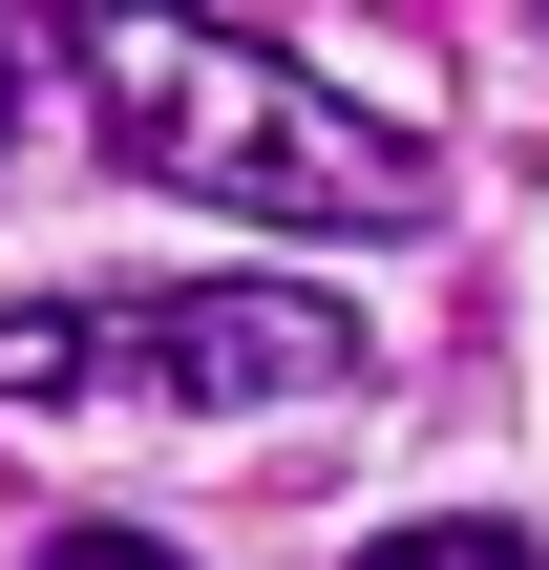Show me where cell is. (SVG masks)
Returning <instances> with one entry per match:
<instances>
[{
	"mask_svg": "<svg viewBox=\"0 0 549 570\" xmlns=\"http://www.w3.org/2000/svg\"><path fill=\"white\" fill-rule=\"evenodd\" d=\"M85 106L148 190L233 212V233H402L423 212V127L360 106L339 63L254 42V21H106L85 42Z\"/></svg>",
	"mask_w": 549,
	"mask_h": 570,
	"instance_id": "6da1fadb",
	"label": "cell"
},
{
	"mask_svg": "<svg viewBox=\"0 0 549 570\" xmlns=\"http://www.w3.org/2000/svg\"><path fill=\"white\" fill-rule=\"evenodd\" d=\"M360 381V296L296 275H169V296H63L0 317V402H339Z\"/></svg>",
	"mask_w": 549,
	"mask_h": 570,
	"instance_id": "7a4b0ae2",
	"label": "cell"
},
{
	"mask_svg": "<svg viewBox=\"0 0 549 570\" xmlns=\"http://www.w3.org/2000/svg\"><path fill=\"white\" fill-rule=\"evenodd\" d=\"M360 570H549V550H529V529H487V508H444V529H381Z\"/></svg>",
	"mask_w": 549,
	"mask_h": 570,
	"instance_id": "3957f363",
	"label": "cell"
},
{
	"mask_svg": "<svg viewBox=\"0 0 549 570\" xmlns=\"http://www.w3.org/2000/svg\"><path fill=\"white\" fill-rule=\"evenodd\" d=\"M21 570H190V550H169V529H42Z\"/></svg>",
	"mask_w": 549,
	"mask_h": 570,
	"instance_id": "277c9868",
	"label": "cell"
},
{
	"mask_svg": "<svg viewBox=\"0 0 549 570\" xmlns=\"http://www.w3.org/2000/svg\"><path fill=\"white\" fill-rule=\"evenodd\" d=\"M0 127H21V42H0Z\"/></svg>",
	"mask_w": 549,
	"mask_h": 570,
	"instance_id": "5b68a950",
	"label": "cell"
}]
</instances>
